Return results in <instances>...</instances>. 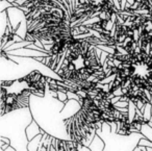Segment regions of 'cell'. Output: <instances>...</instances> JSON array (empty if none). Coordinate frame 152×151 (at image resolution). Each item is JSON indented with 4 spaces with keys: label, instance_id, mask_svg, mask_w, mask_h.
Returning <instances> with one entry per match:
<instances>
[{
    "label": "cell",
    "instance_id": "1",
    "mask_svg": "<svg viewBox=\"0 0 152 151\" xmlns=\"http://www.w3.org/2000/svg\"><path fill=\"white\" fill-rule=\"evenodd\" d=\"M29 106L32 118L45 132L63 141H73L68 131L66 121L63 120L61 111L65 106V102L58 98H54L50 94L49 84L46 82L44 96L30 94Z\"/></svg>",
    "mask_w": 152,
    "mask_h": 151
},
{
    "label": "cell",
    "instance_id": "2",
    "mask_svg": "<svg viewBox=\"0 0 152 151\" xmlns=\"http://www.w3.org/2000/svg\"><path fill=\"white\" fill-rule=\"evenodd\" d=\"M34 120L29 106L17 107L0 116V136L11 140V146L17 151H29L26 128Z\"/></svg>",
    "mask_w": 152,
    "mask_h": 151
},
{
    "label": "cell",
    "instance_id": "3",
    "mask_svg": "<svg viewBox=\"0 0 152 151\" xmlns=\"http://www.w3.org/2000/svg\"><path fill=\"white\" fill-rule=\"evenodd\" d=\"M96 133L103 140V151H133L144 136L141 132H131L130 134H121L113 132L106 121L102 123L101 128H96Z\"/></svg>",
    "mask_w": 152,
    "mask_h": 151
},
{
    "label": "cell",
    "instance_id": "4",
    "mask_svg": "<svg viewBox=\"0 0 152 151\" xmlns=\"http://www.w3.org/2000/svg\"><path fill=\"white\" fill-rule=\"evenodd\" d=\"M83 109V104L76 99H68L65 102V106H64L63 111H61V116L63 120L72 119L75 117V115L79 113Z\"/></svg>",
    "mask_w": 152,
    "mask_h": 151
},
{
    "label": "cell",
    "instance_id": "5",
    "mask_svg": "<svg viewBox=\"0 0 152 151\" xmlns=\"http://www.w3.org/2000/svg\"><path fill=\"white\" fill-rule=\"evenodd\" d=\"M26 133H27L28 140L30 141V140H32L34 136H38V134H40V133L44 134L45 130H43L42 128L40 127V125L37 123L36 120H32L31 123H30L29 125L27 126V128H26Z\"/></svg>",
    "mask_w": 152,
    "mask_h": 151
},
{
    "label": "cell",
    "instance_id": "6",
    "mask_svg": "<svg viewBox=\"0 0 152 151\" xmlns=\"http://www.w3.org/2000/svg\"><path fill=\"white\" fill-rule=\"evenodd\" d=\"M90 148L92 149V151H103V148H104V142L97 133H96L95 138H94L93 142L91 143L90 145Z\"/></svg>",
    "mask_w": 152,
    "mask_h": 151
},
{
    "label": "cell",
    "instance_id": "7",
    "mask_svg": "<svg viewBox=\"0 0 152 151\" xmlns=\"http://www.w3.org/2000/svg\"><path fill=\"white\" fill-rule=\"evenodd\" d=\"M42 136H43V134L40 133V134H38L37 136H34L32 140H30L29 143H28V146H27L28 150H29V151H38L39 146H40V144H41Z\"/></svg>",
    "mask_w": 152,
    "mask_h": 151
},
{
    "label": "cell",
    "instance_id": "8",
    "mask_svg": "<svg viewBox=\"0 0 152 151\" xmlns=\"http://www.w3.org/2000/svg\"><path fill=\"white\" fill-rule=\"evenodd\" d=\"M143 116H144V123H148L152 117V103L151 102H148L145 104V111H144V113H143Z\"/></svg>",
    "mask_w": 152,
    "mask_h": 151
},
{
    "label": "cell",
    "instance_id": "9",
    "mask_svg": "<svg viewBox=\"0 0 152 151\" xmlns=\"http://www.w3.org/2000/svg\"><path fill=\"white\" fill-rule=\"evenodd\" d=\"M141 133L152 142V127L148 123H144L141 128Z\"/></svg>",
    "mask_w": 152,
    "mask_h": 151
},
{
    "label": "cell",
    "instance_id": "10",
    "mask_svg": "<svg viewBox=\"0 0 152 151\" xmlns=\"http://www.w3.org/2000/svg\"><path fill=\"white\" fill-rule=\"evenodd\" d=\"M76 148H77V150L76 151H92V149L90 148V147L85 146V145H83L80 142L76 144Z\"/></svg>",
    "mask_w": 152,
    "mask_h": 151
},
{
    "label": "cell",
    "instance_id": "11",
    "mask_svg": "<svg viewBox=\"0 0 152 151\" xmlns=\"http://www.w3.org/2000/svg\"><path fill=\"white\" fill-rule=\"evenodd\" d=\"M57 98L61 101H63V102H66V101L68 100L67 93H64V92H61V91H57Z\"/></svg>",
    "mask_w": 152,
    "mask_h": 151
},
{
    "label": "cell",
    "instance_id": "12",
    "mask_svg": "<svg viewBox=\"0 0 152 151\" xmlns=\"http://www.w3.org/2000/svg\"><path fill=\"white\" fill-rule=\"evenodd\" d=\"M129 105V101H118L117 103H115L114 106H118V107H128Z\"/></svg>",
    "mask_w": 152,
    "mask_h": 151
},
{
    "label": "cell",
    "instance_id": "13",
    "mask_svg": "<svg viewBox=\"0 0 152 151\" xmlns=\"http://www.w3.org/2000/svg\"><path fill=\"white\" fill-rule=\"evenodd\" d=\"M108 124H110V128H112L113 132H117V129H118V124H117V121H106Z\"/></svg>",
    "mask_w": 152,
    "mask_h": 151
},
{
    "label": "cell",
    "instance_id": "14",
    "mask_svg": "<svg viewBox=\"0 0 152 151\" xmlns=\"http://www.w3.org/2000/svg\"><path fill=\"white\" fill-rule=\"evenodd\" d=\"M115 109H117V111H119L120 113H128V107H118V106H114Z\"/></svg>",
    "mask_w": 152,
    "mask_h": 151
},
{
    "label": "cell",
    "instance_id": "15",
    "mask_svg": "<svg viewBox=\"0 0 152 151\" xmlns=\"http://www.w3.org/2000/svg\"><path fill=\"white\" fill-rule=\"evenodd\" d=\"M120 99H121V96H115V97H113V98L110 99V104L114 105L115 103H117L118 101H120Z\"/></svg>",
    "mask_w": 152,
    "mask_h": 151
},
{
    "label": "cell",
    "instance_id": "16",
    "mask_svg": "<svg viewBox=\"0 0 152 151\" xmlns=\"http://www.w3.org/2000/svg\"><path fill=\"white\" fill-rule=\"evenodd\" d=\"M0 151H17V150H16V149L14 148V147L9 146L7 149H1V148H0Z\"/></svg>",
    "mask_w": 152,
    "mask_h": 151
},
{
    "label": "cell",
    "instance_id": "17",
    "mask_svg": "<svg viewBox=\"0 0 152 151\" xmlns=\"http://www.w3.org/2000/svg\"><path fill=\"white\" fill-rule=\"evenodd\" d=\"M133 151H143V149H142V146H140V145H137V146L135 147L134 149H133Z\"/></svg>",
    "mask_w": 152,
    "mask_h": 151
},
{
    "label": "cell",
    "instance_id": "18",
    "mask_svg": "<svg viewBox=\"0 0 152 151\" xmlns=\"http://www.w3.org/2000/svg\"><path fill=\"white\" fill-rule=\"evenodd\" d=\"M147 151H152V148H151V147H147Z\"/></svg>",
    "mask_w": 152,
    "mask_h": 151
},
{
    "label": "cell",
    "instance_id": "19",
    "mask_svg": "<svg viewBox=\"0 0 152 151\" xmlns=\"http://www.w3.org/2000/svg\"><path fill=\"white\" fill-rule=\"evenodd\" d=\"M148 124H149V125H150V126H151V127H152V122H148Z\"/></svg>",
    "mask_w": 152,
    "mask_h": 151
},
{
    "label": "cell",
    "instance_id": "20",
    "mask_svg": "<svg viewBox=\"0 0 152 151\" xmlns=\"http://www.w3.org/2000/svg\"><path fill=\"white\" fill-rule=\"evenodd\" d=\"M151 103H152V102H151Z\"/></svg>",
    "mask_w": 152,
    "mask_h": 151
}]
</instances>
